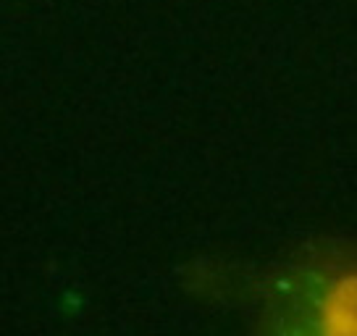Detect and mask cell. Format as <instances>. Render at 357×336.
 Segmentation results:
<instances>
[{
  "label": "cell",
  "mask_w": 357,
  "mask_h": 336,
  "mask_svg": "<svg viewBox=\"0 0 357 336\" xmlns=\"http://www.w3.org/2000/svg\"><path fill=\"white\" fill-rule=\"evenodd\" d=\"M297 331L357 336V255H321L289 281Z\"/></svg>",
  "instance_id": "1"
}]
</instances>
